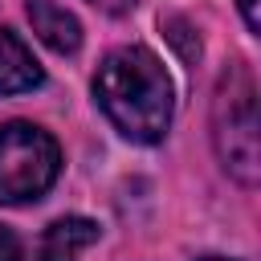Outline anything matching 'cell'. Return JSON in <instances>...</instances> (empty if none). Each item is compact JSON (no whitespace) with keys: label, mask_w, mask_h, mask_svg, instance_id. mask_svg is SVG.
I'll return each mask as SVG.
<instances>
[{"label":"cell","mask_w":261,"mask_h":261,"mask_svg":"<svg viewBox=\"0 0 261 261\" xmlns=\"http://www.w3.org/2000/svg\"><path fill=\"white\" fill-rule=\"evenodd\" d=\"M204 261H228V257H204Z\"/></svg>","instance_id":"cell-10"},{"label":"cell","mask_w":261,"mask_h":261,"mask_svg":"<svg viewBox=\"0 0 261 261\" xmlns=\"http://www.w3.org/2000/svg\"><path fill=\"white\" fill-rule=\"evenodd\" d=\"M212 139L224 171L245 188H253L261 171V143H257V86L245 65H232L220 77L212 102Z\"/></svg>","instance_id":"cell-2"},{"label":"cell","mask_w":261,"mask_h":261,"mask_svg":"<svg viewBox=\"0 0 261 261\" xmlns=\"http://www.w3.org/2000/svg\"><path fill=\"white\" fill-rule=\"evenodd\" d=\"M241 4V16H245V24L257 33L261 29V0H237Z\"/></svg>","instance_id":"cell-8"},{"label":"cell","mask_w":261,"mask_h":261,"mask_svg":"<svg viewBox=\"0 0 261 261\" xmlns=\"http://www.w3.org/2000/svg\"><path fill=\"white\" fill-rule=\"evenodd\" d=\"M24 12H29L33 33H37L53 53H77V45H82V24H77V16H73L69 8H61L57 0H29Z\"/></svg>","instance_id":"cell-4"},{"label":"cell","mask_w":261,"mask_h":261,"mask_svg":"<svg viewBox=\"0 0 261 261\" xmlns=\"http://www.w3.org/2000/svg\"><path fill=\"white\" fill-rule=\"evenodd\" d=\"M94 98L102 114L118 126V135H126L130 143H159L171 126V77L143 45L106 53L94 73Z\"/></svg>","instance_id":"cell-1"},{"label":"cell","mask_w":261,"mask_h":261,"mask_svg":"<svg viewBox=\"0 0 261 261\" xmlns=\"http://www.w3.org/2000/svg\"><path fill=\"white\" fill-rule=\"evenodd\" d=\"M0 261H20V241L8 224H0Z\"/></svg>","instance_id":"cell-7"},{"label":"cell","mask_w":261,"mask_h":261,"mask_svg":"<svg viewBox=\"0 0 261 261\" xmlns=\"http://www.w3.org/2000/svg\"><path fill=\"white\" fill-rule=\"evenodd\" d=\"M94 8H102V12H110V16H122V12H130L139 0H90Z\"/></svg>","instance_id":"cell-9"},{"label":"cell","mask_w":261,"mask_h":261,"mask_svg":"<svg viewBox=\"0 0 261 261\" xmlns=\"http://www.w3.org/2000/svg\"><path fill=\"white\" fill-rule=\"evenodd\" d=\"M61 171L57 139L33 122L0 126V204H33L41 200Z\"/></svg>","instance_id":"cell-3"},{"label":"cell","mask_w":261,"mask_h":261,"mask_svg":"<svg viewBox=\"0 0 261 261\" xmlns=\"http://www.w3.org/2000/svg\"><path fill=\"white\" fill-rule=\"evenodd\" d=\"M98 241V224L86 216H61L45 228L41 237V253L37 261H77L82 249H90Z\"/></svg>","instance_id":"cell-6"},{"label":"cell","mask_w":261,"mask_h":261,"mask_svg":"<svg viewBox=\"0 0 261 261\" xmlns=\"http://www.w3.org/2000/svg\"><path fill=\"white\" fill-rule=\"evenodd\" d=\"M45 82L37 57L29 53V45L12 33L0 29V94H29Z\"/></svg>","instance_id":"cell-5"}]
</instances>
